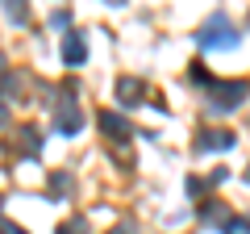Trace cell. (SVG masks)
I'll use <instances>...</instances> for the list:
<instances>
[{
  "label": "cell",
  "mask_w": 250,
  "mask_h": 234,
  "mask_svg": "<svg viewBox=\"0 0 250 234\" xmlns=\"http://www.w3.org/2000/svg\"><path fill=\"white\" fill-rule=\"evenodd\" d=\"M200 46H238V34H233V25H229L225 13H217V17L200 29Z\"/></svg>",
  "instance_id": "obj_1"
},
{
  "label": "cell",
  "mask_w": 250,
  "mask_h": 234,
  "mask_svg": "<svg viewBox=\"0 0 250 234\" xmlns=\"http://www.w3.org/2000/svg\"><path fill=\"white\" fill-rule=\"evenodd\" d=\"M246 84H217L213 88V109H221V113H229V109H238L242 100H246Z\"/></svg>",
  "instance_id": "obj_2"
},
{
  "label": "cell",
  "mask_w": 250,
  "mask_h": 234,
  "mask_svg": "<svg viewBox=\"0 0 250 234\" xmlns=\"http://www.w3.org/2000/svg\"><path fill=\"white\" fill-rule=\"evenodd\" d=\"M229 146H233V134H225V130L200 138V151H229Z\"/></svg>",
  "instance_id": "obj_3"
},
{
  "label": "cell",
  "mask_w": 250,
  "mask_h": 234,
  "mask_svg": "<svg viewBox=\"0 0 250 234\" xmlns=\"http://www.w3.org/2000/svg\"><path fill=\"white\" fill-rule=\"evenodd\" d=\"M83 54H88V46L80 42V34H71L62 42V59H67V63H83Z\"/></svg>",
  "instance_id": "obj_4"
},
{
  "label": "cell",
  "mask_w": 250,
  "mask_h": 234,
  "mask_svg": "<svg viewBox=\"0 0 250 234\" xmlns=\"http://www.w3.org/2000/svg\"><path fill=\"white\" fill-rule=\"evenodd\" d=\"M59 130L62 134H75V130H80V117H75L71 105H59Z\"/></svg>",
  "instance_id": "obj_5"
},
{
  "label": "cell",
  "mask_w": 250,
  "mask_h": 234,
  "mask_svg": "<svg viewBox=\"0 0 250 234\" xmlns=\"http://www.w3.org/2000/svg\"><path fill=\"white\" fill-rule=\"evenodd\" d=\"M100 126H104L108 134H129V126H125V121H121L117 113H104V117H100Z\"/></svg>",
  "instance_id": "obj_6"
},
{
  "label": "cell",
  "mask_w": 250,
  "mask_h": 234,
  "mask_svg": "<svg viewBox=\"0 0 250 234\" xmlns=\"http://www.w3.org/2000/svg\"><path fill=\"white\" fill-rule=\"evenodd\" d=\"M117 92H121L125 100H138V96H142V84H138V80H121V84H117Z\"/></svg>",
  "instance_id": "obj_7"
},
{
  "label": "cell",
  "mask_w": 250,
  "mask_h": 234,
  "mask_svg": "<svg viewBox=\"0 0 250 234\" xmlns=\"http://www.w3.org/2000/svg\"><path fill=\"white\" fill-rule=\"evenodd\" d=\"M59 234H88V222H83V217H71V222L59 226Z\"/></svg>",
  "instance_id": "obj_8"
},
{
  "label": "cell",
  "mask_w": 250,
  "mask_h": 234,
  "mask_svg": "<svg viewBox=\"0 0 250 234\" xmlns=\"http://www.w3.org/2000/svg\"><path fill=\"white\" fill-rule=\"evenodd\" d=\"M225 234H250V222H242V217H233V222H225Z\"/></svg>",
  "instance_id": "obj_9"
},
{
  "label": "cell",
  "mask_w": 250,
  "mask_h": 234,
  "mask_svg": "<svg viewBox=\"0 0 250 234\" xmlns=\"http://www.w3.org/2000/svg\"><path fill=\"white\" fill-rule=\"evenodd\" d=\"M4 234H25V230H21V226H4Z\"/></svg>",
  "instance_id": "obj_10"
},
{
  "label": "cell",
  "mask_w": 250,
  "mask_h": 234,
  "mask_svg": "<svg viewBox=\"0 0 250 234\" xmlns=\"http://www.w3.org/2000/svg\"><path fill=\"white\" fill-rule=\"evenodd\" d=\"M113 234H134V230H129V226H121V230H117V226H113Z\"/></svg>",
  "instance_id": "obj_11"
},
{
  "label": "cell",
  "mask_w": 250,
  "mask_h": 234,
  "mask_svg": "<svg viewBox=\"0 0 250 234\" xmlns=\"http://www.w3.org/2000/svg\"><path fill=\"white\" fill-rule=\"evenodd\" d=\"M246 184H250V167H246Z\"/></svg>",
  "instance_id": "obj_12"
}]
</instances>
